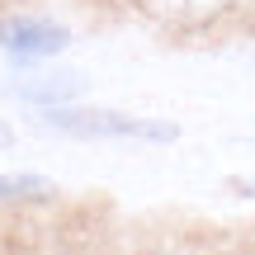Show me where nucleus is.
<instances>
[{"mask_svg": "<svg viewBox=\"0 0 255 255\" xmlns=\"http://www.w3.org/2000/svg\"><path fill=\"white\" fill-rule=\"evenodd\" d=\"M47 128L66 137H81V142H175L180 128L165 119H137L123 109H100V104H57L43 109Z\"/></svg>", "mask_w": 255, "mask_h": 255, "instance_id": "1", "label": "nucleus"}, {"mask_svg": "<svg viewBox=\"0 0 255 255\" xmlns=\"http://www.w3.org/2000/svg\"><path fill=\"white\" fill-rule=\"evenodd\" d=\"M71 43V28L57 19L38 14H9L0 19V52H9L14 62H38V57H57Z\"/></svg>", "mask_w": 255, "mask_h": 255, "instance_id": "2", "label": "nucleus"}, {"mask_svg": "<svg viewBox=\"0 0 255 255\" xmlns=\"http://www.w3.org/2000/svg\"><path fill=\"white\" fill-rule=\"evenodd\" d=\"M28 104L38 109H57V104H71L76 95H85V76L81 71H47V76H24L14 85Z\"/></svg>", "mask_w": 255, "mask_h": 255, "instance_id": "3", "label": "nucleus"}, {"mask_svg": "<svg viewBox=\"0 0 255 255\" xmlns=\"http://www.w3.org/2000/svg\"><path fill=\"white\" fill-rule=\"evenodd\" d=\"M142 9H151L165 24H208L218 9H227L232 0H137Z\"/></svg>", "mask_w": 255, "mask_h": 255, "instance_id": "4", "label": "nucleus"}, {"mask_svg": "<svg viewBox=\"0 0 255 255\" xmlns=\"http://www.w3.org/2000/svg\"><path fill=\"white\" fill-rule=\"evenodd\" d=\"M24 199H52V180L47 175H0V203Z\"/></svg>", "mask_w": 255, "mask_h": 255, "instance_id": "5", "label": "nucleus"}, {"mask_svg": "<svg viewBox=\"0 0 255 255\" xmlns=\"http://www.w3.org/2000/svg\"><path fill=\"white\" fill-rule=\"evenodd\" d=\"M5 146H14V128L0 119V151H5Z\"/></svg>", "mask_w": 255, "mask_h": 255, "instance_id": "6", "label": "nucleus"}]
</instances>
